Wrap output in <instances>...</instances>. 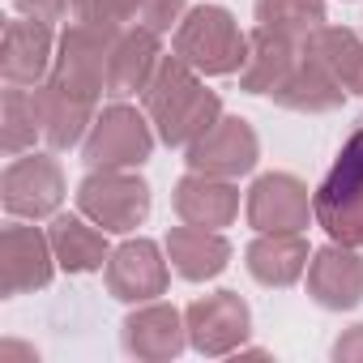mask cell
<instances>
[{"instance_id": "1", "label": "cell", "mask_w": 363, "mask_h": 363, "mask_svg": "<svg viewBox=\"0 0 363 363\" xmlns=\"http://www.w3.org/2000/svg\"><path fill=\"white\" fill-rule=\"evenodd\" d=\"M145 116L158 133L162 145H175V150H189L197 137H206L218 120H223V99L218 90H210L201 82V73L193 65H184L175 52L162 56V65L154 69L145 94Z\"/></svg>"}, {"instance_id": "2", "label": "cell", "mask_w": 363, "mask_h": 363, "mask_svg": "<svg viewBox=\"0 0 363 363\" xmlns=\"http://www.w3.org/2000/svg\"><path fill=\"white\" fill-rule=\"evenodd\" d=\"M312 210L329 240L363 248V116L342 141L329 175L312 189Z\"/></svg>"}, {"instance_id": "3", "label": "cell", "mask_w": 363, "mask_h": 363, "mask_svg": "<svg viewBox=\"0 0 363 363\" xmlns=\"http://www.w3.org/2000/svg\"><path fill=\"white\" fill-rule=\"evenodd\" d=\"M171 52L184 65H193L201 77H231V73H240V65L248 56V35L240 30L231 9L193 5L184 13V22L175 26Z\"/></svg>"}, {"instance_id": "4", "label": "cell", "mask_w": 363, "mask_h": 363, "mask_svg": "<svg viewBox=\"0 0 363 363\" xmlns=\"http://www.w3.org/2000/svg\"><path fill=\"white\" fill-rule=\"evenodd\" d=\"M154 137L158 133L145 111H137L133 103H111L94 116L82 141V158L90 171H137L141 162H150Z\"/></svg>"}, {"instance_id": "5", "label": "cell", "mask_w": 363, "mask_h": 363, "mask_svg": "<svg viewBox=\"0 0 363 363\" xmlns=\"http://www.w3.org/2000/svg\"><path fill=\"white\" fill-rule=\"evenodd\" d=\"M77 210L107 235H128L150 218V184L137 171H90L77 184Z\"/></svg>"}, {"instance_id": "6", "label": "cell", "mask_w": 363, "mask_h": 363, "mask_svg": "<svg viewBox=\"0 0 363 363\" xmlns=\"http://www.w3.org/2000/svg\"><path fill=\"white\" fill-rule=\"evenodd\" d=\"M65 201V171L52 154H18L0 175V206L9 218H56Z\"/></svg>"}, {"instance_id": "7", "label": "cell", "mask_w": 363, "mask_h": 363, "mask_svg": "<svg viewBox=\"0 0 363 363\" xmlns=\"http://www.w3.org/2000/svg\"><path fill=\"white\" fill-rule=\"evenodd\" d=\"M56 252H52V235L30 227L26 218H13L0 231V295L18 299L30 291H43L56 278Z\"/></svg>"}, {"instance_id": "8", "label": "cell", "mask_w": 363, "mask_h": 363, "mask_svg": "<svg viewBox=\"0 0 363 363\" xmlns=\"http://www.w3.org/2000/svg\"><path fill=\"white\" fill-rule=\"evenodd\" d=\"M184 325H189V346L197 354L227 359L248 342L252 312L235 291H214V295H201L184 308Z\"/></svg>"}, {"instance_id": "9", "label": "cell", "mask_w": 363, "mask_h": 363, "mask_svg": "<svg viewBox=\"0 0 363 363\" xmlns=\"http://www.w3.org/2000/svg\"><path fill=\"white\" fill-rule=\"evenodd\" d=\"M244 214L252 231H308V223L316 218L312 189L291 171H265L252 179Z\"/></svg>"}, {"instance_id": "10", "label": "cell", "mask_w": 363, "mask_h": 363, "mask_svg": "<svg viewBox=\"0 0 363 363\" xmlns=\"http://www.w3.org/2000/svg\"><path fill=\"white\" fill-rule=\"evenodd\" d=\"M257 158H261V141L244 116H223L206 137H197L184 150L189 171H206V175H223V179L248 175L257 167Z\"/></svg>"}, {"instance_id": "11", "label": "cell", "mask_w": 363, "mask_h": 363, "mask_svg": "<svg viewBox=\"0 0 363 363\" xmlns=\"http://www.w3.org/2000/svg\"><path fill=\"white\" fill-rule=\"evenodd\" d=\"M171 257H162V248L154 240H124L120 248H111L103 274H107V291L120 299V303H150L158 295H167V282H171V269H167Z\"/></svg>"}, {"instance_id": "12", "label": "cell", "mask_w": 363, "mask_h": 363, "mask_svg": "<svg viewBox=\"0 0 363 363\" xmlns=\"http://www.w3.org/2000/svg\"><path fill=\"white\" fill-rule=\"evenodd\" d=\"M35 103H39L43 141L52 150H73V145L86 141L103 99H94V94H86V90H77V86H69V82L48 73V82L35 86Z\"/></svg>"}, {"instance_id": "13", "label": "cell", "mask_w": 363, "mask_h": 363, "mask_svg": "<svg viewBox=\"0 0 363 363\" xmlns=\"http://www.w3.org/2000/svg\"><path fill=\"white\" fill-rule=\"evenodd\" d=\"M111 35L107 26H90V22H69L60 43H56V65H52V77L103 99L107 94V48H111Z\"/></svg>"}, {"instance_id": "14", "label": "cell", "mask_w": 363, "mask_h": 363, "mask_svg": "<svg viewBox=\"0 0 363 363\" xmlns=\"http://www.w3.org/2000/svg\"><path fill=\"white\" fill-rule=\"evenodd\" d=\"M308 295L325 312H350L363 303V252L329 240L308 261Z\"/></svg>"}, {"instance_id": "15", "label": "cell", "mask_w": 363, "mask_h": 363, "mask_svg": "<svg viewBox=\"0 0 363 363\" xmlns=\"http://www.w3.org/2000/svg\"><path fill=\"white\" fill-rule=\"evenodd\" d=\"M120 337H124V350L133 359L167 363L189 346V325H184V312L175 303L150 299V303H133V312L124 316Z\"/></svg>"}, {"instance_id": "16", "label": "cell", "mask_w": 363, "mask_h": 363, "mask_svg": "<svg viewBox=\"0 0 363 363\" xmlns=\"http://www.w3.org/2000/svg\"><path fill=\"white\" fill-rule=\"evenodd\" d=\"M56 35L52 22L39 18H13L5 22V43H0V77L9 86H39L48 82L52 65H56Z\"/></svg>"}, {"instance_id": "17", "label": "cell", "mask_w": 363, "mask_h": 363, "mask_svg": "<svg viewBox=\"0 0 363 363\" xmlns=\"http://www.w3.org/2000/svg\"><path fill=\"white\" fill-rule=\"evenodd\" d=\"M158 65H162L158 30H150L141 22L120 26L111 35V48H107V94H116V99L145 94V86H150Z\"/></svg>"}, {"instance_id": "18", "label": "cell", "mask_w": 363, "mask_h": 363, "mask_svg": "<svg viewBox=\"0 0 363 363\" xmlns=\"http://www.w3.org/2000/svg\"><path fill=\"white\" fill-rule=\"evenodd\" d=\"M171 206H175V218H179V223L223 231V227H231L235 214H240V189L231 184V179H223V175L189 171V175L175 184Z\"/></svg>"}, {"instance_id": "19", "label": "cell", "mask_w": 363, "mask_h": 363, "mask_svg": "<svg viewBox=\"0 0 363 363\" xmlns=\"http://www.w3.org/2000/svg\"><path fill=\"white\" fill-rule=\"evenodd\" d=\"M278 107L286 111H303V116H320V111H337L342 99H346V86L329 73V65L320 56H312L303 43H299V60L295 69L286 73V82L269 94Z\"/></svg>"}, {"instance_id": "20", "label": "cell", "mask_w": 363, "mask_h": 363, "mask_svg": "<svg viewBox=\"0 0 363 363\" xmlns=\"http://www.w3.org/2000/svg\"><path fill=\"white\" fill-rule=\"evenodd\" d=\"M308 261L312 252L303 231H257L244 252V265L261 286H295L308 274Z\"/></svg>"}, {"instance_id": "21", "label": "cell", "mask_w": 363, "mask_h": 363, "mask_svg": "<svg viewBox=\"0 0 363 363\" xmlns=\"http://www.w3.org/2000/svg\"><path fill=\"white\" fill-rule=\"evenodd\" d=\"M167 257H171V269L184 282H210L231 265V244L223 231L184 223V227L167 231Z\"/></svg>"}, {"instance_id": "22", "label": "cell", "mask_w": 363, "mask_h": 363, "mask_svg": "<svg viewBox=\"0 0 363 363\" xmlns=\"http://www.w3.org/2000/svg\"><path fill=\"white\" fill-rule=\"evenodd\" d=\"M52 252H56V265L65 274H94L107 265L111 257V244H107V231L99 223H90L82 210L77 214H56L52 227Z\"/></svg>"}, {"instance_id": "23", "label": "cell", "mask_w": 363, "mask_h": 363, "mask_svg": "<svg viewBox=\"0 0 363 363\" xmlns=\"http://www.w3.org/2000/svg\"><path fill=\"white\" fill-rule=\"evenodd\" d=\"M295 60H299V43L295 39L257 26L248 35V56L240 65V90L244 94H274L286 82V73L295 69Z\"/></svg>"}, {"instance_id": "24", "label": "cell", "mask_w": 363, "mask_h": 363, "mask_svg": "<svg viewBox=\"0 0 363 363\" xmlns=\"http://www.w3.org/2000/svg\"><path fill=\"white\" fill-rule=\"evenodd\" d=\"M312 56L329 65V73L346 86V94H363V30L359 26H320L303 39Z\"/></svg>"}, {"instance_id": "25", "label": "cell", "mask_w": 363, "mask_h": 363, "mask_svg": "<svg viewBox=\"0 0 363 363\" xmlns=\"http://www.w3.org/2000/svg\"><path fill=\"white\" fill-rule=\"evenodd\" d=\"M43 137L39 124V103H35V86H9L0 99V150L9 158L35 150V141Z\"/></svg>"}, {"instance_id": "26", "label": "cell", "mask_w": 363, "mask_h": 363, "mask_svg": "<svg viewBox=\"0 0 363 363\" xmlns=\"http://www.w3.org/2000/svg\"><path fill=\"white\" fill-rule=\"evenodd\" d=\"M257 26L303 43L325 26V0H257Z\"/></svg>"}, {"instance_id": "27", "label": "cell", "mask_w": 363, "mask_h": 363, "mask_svg": "<svg viewBox=\"0 0 363 363\" xmlns=\"http://www.w3.org/2000/svg\"><path fill=\"white\" fill-rule=\"evenodd\" d=\"M73 22L120 30V26L137 22V0H73Z\"/></svg>"}, {"instance_id": "28", "label": "cell", "mask_w": 363, "mask_h": 363, "mask_svg": "<svg viewBox=\"0 0 363 363\" xmlns=\"http://www.w3.org/2000/svg\"><path fill=\"white\" fill-rule=\"evenodd\" d=\"M189 13V0H137V22L167 35L171 26H179Z\"/></svg>"}, {"instance_id": "29", "label": "cell", "mask_w": 363, "mask_h": 363, "mask_svg": "<svg viewBox=\"0 0 363 363\" xmlns=\"http://www.w3.org/2000/svg\"><path fill=\"white\" fill-rule=\"evenodd\" d=\"M18 13L39 18V22H60L65 13H73V0H13Z\"/></svg>"}, {"instance_id": "30", "label": "cell", "mask_w": 363, "mask_h": 363, "mask_svg": "<svg viewBox=\"0 0 363 363\" xmlns=\"http://www.w3.org/2000/svg\"><path fill=\"white\" fill-rule=\"evenodd\" d=\"M333 359H337V363H363V325H350V329L333 342Z\"/></svg>"}, {"instance_id": "31", "label": "cell", "mask_w": 363, "mask_h": 363, "mask_svg": "<svg viewBox=\"0 0 363 363\" xmlns=\"http://www.w3.org/2000/svg\"><path fill=\"white\" fill-rule=\"evenodd\" d=\"M0 363H39V350H35V346H22V342H13V337H5V342H0Z\"/></svg>"}]
</instances>
